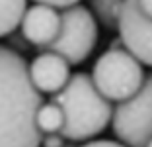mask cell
Returning a JSON list of instances; mask_svg holds the SVG:
<instances>
[{
    "label": "cell",
    "mask_w": 152,
    "mask_h": 147,
    "mask_svg": "<svg viewBox=\"0 0 152 147\" xmlns=\"http://www.w3.org/2000/svg\"><path fill=\"white\" fill-rule=\"evenodd\" d=\"M41 104L43 98L29 80L26 59L0 45V147H41L35 125Z\"/></svg>",
    "instance_id": "obj_1"
},
{
    "label": "cell",
    "mask_w": 152,
    "mask_h": 147,
    "mask_svg": "<svg viewBox=\"0 0 152 147\" xmlns=\"http://www.w3.org/2000/svg\"><path fill=\"white\" fill-rule=\"evenodd\" d=\"M64 114L61 135L68 141H86L96 137L109 125L113 106L94 86L88 73L70 75L66 86L53 94V100Z\"/></svg>",
    "instance_id": "obj_2"
},
{
    "label": "cell",
    "mask_w": 152,
    "mask_h": 147,
    "mask_svg": "<svg viewBox=\"0 0 152 147\" xmlns=\"http://www.w3.org/2000/svg\"><path fill=\"white\" fill-rule=\"evenodd\" d=\"M90 79L98 92L109 102H125L142 86L144 71L125 47H119L99 55Z\"/></svg>",
    "instance_id": "obj_3"
},
{
    "label": "cell",
    "mask_w": 152,
    "mask_h": 147,
    "mask_svg": "<svg viewBox=\"0 0 152 147\" xmlns=\"http://www.w3.org/2000/svg\"><path fill=\"white\" fill-rule=\"evenodd\" d=\"M98 41V22L86 6L76 4L61 12V27L53 43L43 51L57 53L68 65H80L90 57Z\"/></svg>",
    "instance_id": "obj_4"
},
{
    "label": "cell",
    "mask_w": 152,
    "mask_h": 147,
    "mask_svg": "<svg viewBox=\"0 0 152 147\" xmlns=\"http://www.w3.org/2000/svg\"><path fill=\"white\" fill-rule=\"evenodd\" d=\"M111 128L125 147H146L152 139V73L144 76L134 96L115 106Z\"/></svg>",
    "instance_id": "obj_5"
},
{
    "label": "cell",
    "mask_w": 152,
    "mask_h": 147,
    "mask_svg": "<svg viewBox=\"0 0 152 147\" xmlns=\"http://www.w3.org/2000/svg\"><path fill=\"white\" fill-rule=\"evenodd\" d=\"M117 30L123 47L140 65L152 67V18L144 16L137 0H125L121 6Z\"/></svg>",
    "instance_id": "obj_6"
},
{
    "label": "cell",
    "mask_w": 152,
    "mask_h": 147,
    "mask_svg": "<svg viewBox=\"0 0 152 147\" xmlns=\"http://www.w3.org/2000/svg\"><path fill=\"white\" fill-rule=\"evenodd\" d=\"M29 80L39 94H57L70 79V65L61 55L43 51L27 67Z\"/></svg>",
    "instance_id": "obj_7"
},
{
    "label": "cell",
    "mask_w": 152,
    "mask_h": 147,
    "mask_svg": "<svg viewBox=\"0 0 152 147\" xmlns=\"http://www.w3.org/2000/svg\"><path fill=\"white\" fill-rule=\"evenodd\" d=\"M58 27H61V12L45 4L29 6L20 24L23 39L39 49H45L49 43H53L55 37L58 36Z\"/></svg>",
    "instance_id": "obj_8"
},
{
    "label": "cell",
    "mask_w": 152,
    "mask_h": 147,
    "mask_svg": "<svg viewBox=\"0 0 152 147\" xmlns=\"http://www.w3.org/2000/svg\"><path fill=\"white\" fill-rule=\"evenodd\" d=\"M27 10V0H0V37L10 36L20 27Z\"/></svg>",
    "instance_id": "obj_9"
},
{
    "label": "cell",
    "mask_w": 152,
    "mask_h": 147,
    "mask_svg": "<svg viewBox=\"0 0 152 147\" xmlns=\"http://www.w3.org/2000/svg\"><path fill=\"white\" fill-rule=\"evenodd\" d=\"M35 125L41 135L61 134V129L64 125V114L61 110V106H57L55 102L41 104L35 114Z\"/></svg>",
    "instance_id": "obj_10"
},
{
    "label": "cell",
    "mask_w": 152,
    "mask_h": 147,
    "mask_svg": "<svg viewBox=\"0 0 152 147\" xmlns=\"http://www.w3.org/2000/svg\"><path fill=\"white\" fill-rule=\"evenodd\" d=\"M123 2L125 0H90L96 18L105 27H109V30H115L117 27V18H119Z\"/></svg>",
    "instance_id": "obj_11"
},
{
    "label": "cell",
    "mask_w": 152,
    "mask_h": 147,
    "mask_svg": "<svg viewBox=\"0 0 152 147\" xmlns=\"http://www.w3.org/2000/svg\"><path fill=\"white\" fill-rule=\"evenodd\" d=\"M80 2V0H35V4H45V6H51L55 10H66L72 8Z\"/></svg>",
    "instance_id": "obj_12"
},
{
    "label": "cell",
    "mask_w": 152,
    "mask_h": 147,
    "mask_svg": "<svg viewBox=\"0 0 152 147\" xmlns=\"http://www.w3.org/2000/svg\"><path fill=\"white\" fill-rule=\"evenodd\" d=\"M66 139L61 134H49V135H41V147H63Z\"/></svg>",
    "instance_id": "obj_13"
},
{
    "label": "cell",
    "mask_w": 152,
    "mask_h": 147,
    "mask_svg": "<svg viewBox=\"0 0 152 147\" xmlns=\"http://www.w3.org/2000/svg\"><path fill=\"white\" fill-rule=\"evenodd\" d=\"M82 147H125V145L119 141H111V139H94V141L86 143Z\"/></svg>",
    "instance_id": "obj_14"
},
{
    "label": "cell",
    "mask_w": 152,
    "mask_h": 147,
    "mask_svg": "<svg viewBox=\"0 0 152 147\" xmlns=\"http://www.w3.org/2000/svg\"><path fill=\"white\" fill-rule=\"evenodd\" d=\"M137 4H139V8L142 10L144 16L152 18V0H137Z\"/></svg>",
    "instance_id": "obj_15"
},
{
    "label": "cell",
    "mask_w": 152,
    "mask_h": 147,
    "mask_svg": "<svg viewBox=\"0 0 152 147\" xmlns=\"http://www.w3.org/2000/svg\"><path fill=\"white\" fill-rule=\"evenodd\" d=\"M63 147H74V145H72V143H64Z\"/></svg>",
    "instance_id": "obj_16"
},
{
    "label": "cell",
    "mask_w": 152,
    "mask_h": 147,
    "mask_svg": "<svg viewBox=\"0 0 152 147\" xmlns=\"http://www.w3.org/2000/svg\"><path fill=\"white\" fill-rule=\"evenodd\" d=\"M146 147H152V139H150V141H148V143H146Z\"/></svg>",
    "instance_id": "obj_17"
}]
</instances>
